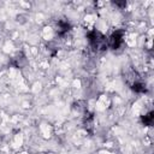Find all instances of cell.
<instances>
[{
    "label": "cell",
    "instance_id": "obj_7",
    "mask_svg": "<svg viewBox=\"0 0 154 154\" xmlns=\"http://www.w3.org/2000/svg\"><path fill=\"white\" fill-rule=\"evenodd\" d=\"M140 120H141V123L144 126H152L153 123H154V112L153 111H149V112L142 114L141 118H140Z\"/></svg>",
    "mask_w": 154,
    "mask_h": 154
},
{
    "label": "cell",
    "instance_id": "obj_3",
    "mask_svg": "<svg viewBox=\"0 0 154 154\" xmlns=\"http://www.w3.org/2000/svg\"><path fill=\"white\" fill-rule=\"evenodd\" d=\"M71 29H72L71 23H70L67 19H65V18H60V19H58V20L55 22L54 31H55V34H57L58 36H60V37L67 35V34L71 31Z\"/></svg>",
    "mask_w": 154,
    "mask_h": 154
},
{
    "label": "cell",
    "instance_id": "obj_6",
    "mask_svg": "<svg viewBox=\"0 0 154 154\" xmlns=\"http://www.w3.org/2000/svg\"><path fill=\"white\" fill-rule=\"evenodd\" d=\"M26 63H28L26 57H25L23 53L16 54V55L12 58V60H11V64H12L14 67H23V66L26 65Z\"/></svg>",
    "mask_w": 154,
    "mask_h": 154
},
{
    "label": "cell",
    "instance_id": "obj_1",
    "mask_svg": "<svg viewBox=\"0 0 154 154\" xmlns=\"http://www.w3.org/2000/svg\"><path fill=\"white\" fill-rule=\"evenodd\" d=\"M87 40L94 52H105L108 48L107 37L96 29H90L87 32Z\"/></svg>",
    "mask_w": 154,
    "mask_h": 154
},
{
    "label": "cell",
    "instance_id": "obj_2",
    "mask_svg": "<svg viewBox=\"0 0 154 154\" xmlns=\"http://www.w3.org/2000/svg\"><path fill=\"white\" fill-rule=\"evenodd\" d=\"M124 43V31L118 29L114 30L108 37H107V45L111 49L117 51L122 47V45Z\"/></svg>",
    "mask_w": 154,
    "mask_h": 154
},
{
    "label": "cell",
    "instance_id": "obj_8",
    "mask_svg": "<svg viewBox=\"0 0 154 154\" xmlns=\"http://www.w3.org/2000/svg\"><path fill=\"white\" fill-rule=\"evenodd\" d=\"M112 5H114L117 7H120V8H124L126 6V1H113Z\"/></svg>",
    "mask_w": 154,
    "mask_h": 154
},
{
    "label": "cell",
    "instance_id": "obj_4",
    "mask_svg": "<svg viewBox=\"0 0 154 154\" xmlns=\"http://www.w3.org/2000/svg\"><path fill=\"white\" fill-rule=\"evenodd\" d=\"M130 88L132 89V91H135V93H137V94H143V93L147 91L146 83H144L142 79H140V78H137V79H135L134 82H131V83H130Z\"/></svg>",
    "mask_w": 154,
    "mask_h": 154
},
{
    "label": "cell",
    "instance_id": "obj_5",
    "mask_svg": "<svg viewBox=\"0 0 154 154\" xmlns=\"http://www.w3.org/2000/svg\"><path fill=\"white\" fill-rule=\"evenodd\" d=\"M83 125H84L87 131H89V132L93 131V128H94V114L91 112H88V111L84 112V114H83Z\"/></svg>",
    "mask_w": 154,
    "mask_h": 154
}]
</instances>
